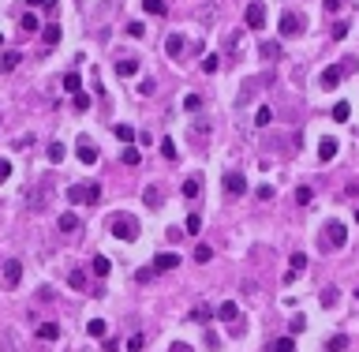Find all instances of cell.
<instances>
[{
    "label": "cell",
    "instance_id": "24",
    "mask_svg": "<svg viewBox=\"0 0 359 352\" xmlns=\"http://www.w3.org/2000/svg\"><path fill=\"white\" fill-rule=\"evenodd\" d=\"M64 90H68V94H79V90H82V79H79L75 71H68V75H64Z\"/></svg>",
    "mask_w": 359,
    "mask_h": 352
},
{
    "label": "cell",
    "instance_id": "25",
    "mask_svg": "<svg viewBox=\"0 0 359 352\" xmlns=\"http://www.w3.org/2000/svg\"><path fill=\"white\" fill-rule=\"evenodd\" d=\"M344 348H348V337L344 334H337V337L326 341V352H344Z\"/></svg>",
    "mask_w": 359,
    "mask_h": 352
},
{
    "label": "cell",
    "instance_id": "41",
    "mask_svg": "<svg viewBox=\"0 0 359 352\" xmlns=\"http://www.w3.org/2000/svg\"><path fill=\"white\" fill-rule=\"evenodd\" d=\"M310 203V187H296V206H307Z\"/></svg>",
    "mask_w": 359,
    "mask_h": 352
},
{
    "label": "cell",
    "instance_id": "36",
    "mask_svg": "<svg viewBox=\"0 0 359 352\" xmlns=\"http://www.w3.org/2000/svg\"><path fill=\"white\" fill-rule=\"evenodd\" d=\"M273 352H296V345H292V337H277L273 341Z\"/></svg>",
    "mask_w": 359,
    "mask_h": 352
},
{
    "label": "cell",
    "instance_id": "1",
    "mask_svg": "<svg viewBox=\"0 0 359 352\" xmlns=\"http://www.w3.org/2000/svg\"><path fill=\"white\" fill-rule=\"evenodd\" d=\"M112 236H116V240H139V221L131 214H120V217H112Z\"/></svg>",
    "mask_w": 359,
    "mask_h": 352
},
{
    "label": "cell",
    "instance_id": "40",
    "mask_svg": "<svg viewBox=\"0 0 359 352\" xmlns=\"http://www.w3.org/2000/svg\"><path fill=\"white\" fill-rule=\"evenodd\" d=\"M124 165H139V150L135 146H124Z\"/></svg>",
    "mask_w": 359,
    "mask_h": 352
},
{
    "label": "cell",
    "instance_id": "22",
    "mask_svg": "<svg viewBox=\"0 0 359 352\" xmlns=\"http://www.w3.org/2000/svg\"><path fill=\"white\" fill-rule=\"evenodd\" d=\"M19 60H23V53H15V49H8L4 56H0V71H12V68H15V64H19Z\"/></svg>",
    "mask_w": 359,
    "mask_h": 352
},
{
    "label": "cell",
    "instance_id": "11",
    "mask_svg": "<svg viewBox=\"0 0 359 352\" xmlns=\"http://www.w3.org/2000/svg\"><path fill=\"white\" fill-rule=\"evenodd\" d=\"M176 266H180V255H172V251H161L154 259V270H176Z\"/></svg>",
    "mask_w": 359,
    "mask_h": 352
},
{
    "label": "cell",
    "instance_id": "23",
    "mask_svg": "<svg viewBox=\"0 0 359 352\" xmlns=\"http://www.w3.org/2000/svg\"><path fill=\"white\" fill-rule=\"evenodd\" d=\"M116 139L131 146V142H135V128H131V124H116Z\"/></svg>",
    "mask_w": 359,
    "mask_h": 352
},
{
    "label": "cell",
    "instance_id": "5",
    "mask_svg": "<svg viewBox=\"0 0 359 352\" xmlns=\"http://www.w3.org/2000/svg\"><path fill=\"white\" fill-rule=\"evenodd\" d=\"M19 281H23V262H19V259H8V262H4V289H15Z\"/></svg>",
    "mask_w": 359,
    "mask_h": 352
},
{
    "label": "cell",
    "instance_id": "45",
    "mask_svg": "<svg viewBox=\"0 0 359 352\" xmlns=\"http://www.w3.org/2000/svg\"><path fill=\"white\" fill-rule=\"evenodd\" d=\"M8 176H12V161H8V158H0V184H4Z\"/></svg>",
    "mask_w": 359,
    "mask_h": 352
},
{
    "label": "cell",
    "instance_id": "10",
    "mask_svg": "<svg viewBox=\"0 0 359 352\" xmlns=\"http://www.w3.org/2000/svg\"><path fill=\"white\" fill-rule=\"evenodd\" d=\"M217 319H221V322H236V319H240V307H236V300H225L221 307H217Z\"/></svg>",
    "mask_w": 359,
    "mask_h": 352
},
{
    "label": "cell",
    "instance_id": "49",
    "mask_svg": "<svg viewBox=\"0 0 359 352\" xmlns=\"http://www.w3.org/2000/svg\"><path fill=\"white\" fill-rule=\"evenodd\" d=\"M127 352H143V334H135V337L127 341Z\"/></svg>",
    "mask_w": 359,
    "mask_h": 352
},
{
    "label": "cell",
    "instance_id": "32",
    "mask_svg": "<svg viewBox=\"0 0 359 352\" xmlns=\"http://www.w3.org/2000/svg\"><path fill=\"white\" fill-rule=\"evenodd\" d=\"M210 259H213L210 244H198V247H195V262H210Z\"/></svg>",
    "mask_w": 359,
    "mask_h": 352
},
{
    "label": "cell",
    "instance_id": "44",
    "mask_svg": "<svg viewBox=\"0 0 359 352\" xmlns=\"http://www.w3.org/2000/svg\"><path fill=\"white\" fill-rule=\"evenodd\" d=\"M270 120H273V112H270V109H258V116H254V124H258V128H266Z\"/></svg>",
    "mask_w": 359,
    "mask_h": 352
},
{
    "label": "cell",
    "instance_id": "42",
    "mask_svg": "<svg viewBox=\"0 0 359 352\" xmlns=\"http://www.w3.org/2000/svg\"><path fill=\"white\" fill-rule=\"evenodd\" d=\"M26 4H30V8H41V12H53L56 0H26Z\"/></svg>",
    "mask_w": 359,
    "mask_h": 352
},
{
    "label": "cell",
    "instance_id": "20",
    "mask_svg": "<svg viewBox=\"0 0 359 352\" xmlns=\"http://www.w3.org/2000/svg\"><path fill=\"white\" fill-rule=\"evenodd\" d=\"M139 71V60L135 56H124V60H116V75H135Z\"/></svg>",
    "mask_w": 359,
    "mask_h": 352
},
{
    "label": "cell",
    "instance_id": "17",
    "mask_svg": "<svg viewBox=\"0 0 359 352\" xmlns=\"http://www.w3.org/2000/svg\"><path fill=\"white\" fill-rule=\"evenodd\" d=\"M60 37H64V30H60L56 23H49V26L41 30V42H45V45H60Z\"/></svg>",
    "mask_w": 359,
    "mask_h": 352
},
{
    "label": "cell",
    "instance_id": "19",
    "mask_svg": "<svg viewBox=\"0 0 359 352\" xmlns=\"http://www.w3.org/2000/svg\"><path fill=\"white\" fill-rule=\"evenodd\" d=\"M288 266H292V270L285 273V281H292L296 273H303V266H307V255H299V251H296V255H292V262H288Z\"/></svg>",
    "mask_w": 359,
    "mask_h": 352
},
{
    "label": "cell",
    "instance_id": "12",
    "mask_svg": "<svg viewBox=\"0 0 359 352\" xmlns=\"http://www.w3.org/2000/svg\"><path fill=\"white\" fill-rule=\"evenodd\" d=\"M165 49H168L172 60H180V53H184L187 45H184V37H180V34H168V37H165Z\"/></svg>",
    "mask_w": 359,
    "mask_h": 352
},
{
    "label": "cell",
    "instance_id": "29",
    "mask_svg": "<svg viewBox=\"0 0 359 352\" xmlns=\"http://www.w3.org/2000/svg\"><path fill=\"white\" fill-rule=\"evenodd\" d=\"M262 56H266V60H277L281 56V42H262Z\"/></svg>",
    "mask_w": 359,
    "mask_h": 352
},
{
    "label": "cell",
    "instance_id": "51",
    "mask_svg": "<svg viewBox=\"0 0 359 352\" xmlns=\"http://www.w3.org/2000/svg\"><path fill=\"white\" fill-rule=\"evenodd\" d=\"M258 199H262V203H270V199H273V187H270V184L258 187Z\"/></svg>",
    "mask_w": 359,
    "mask_h": 352
},
{
    "label": "cell",
    "instance_id": "39",
    "mask_svg": "<svg viewBox=\"0 0 359 352\" xmlns=\"http://www.w3.org/2000/svg\"><path fill=\"white\" fill-rule=\"evenodd\" d=\"M217 68H221V60H217V56L210 53V56H206V60H202V71L210 75V71H217Z\"/></svg>",
    "mask_w": 359,
    "mask_h": 352
},
{
    "label": "cell",
    "instance_id": "7",
    "mask_svg": "<svg viewBox=\"0 0 359 352\" xmlns=\"http://www.w3.org/2000/svg\"><path fill=\"white\" fill-rule=\"evenodd\" d=\"M299 30H303V19H296V12H285V15H281V34H285V37L299 34Z\"/></svg>",
    "mask_w": 359,
    "mask_h": 352
},
{
    "label": "cell",
    "instance_id": "37",
    "mask_svg": "<svg viewBox=\"0 0 359 352\" xmlns=\"http://www.w3.org/2000/svg\"><path fill=\"white\" fill-rule=\"evenodd\" d=\"M90 337H105V322H101V319H90Z\"/></svg>",
    "mask_w": 359,
    "mask_h": 352
},
{
    "label": "cell",
    "instance_id": "30",
    "mask_svg": "<svg viewBox=\"0 0 359 352\" xmlns=\"http://www.w3.org/2000/svg\"><path fill=\"white\" fill-rule=\"evenodd\" d=\"M68 285H71V289H86V273H82V270H71V273H68Z\"/></svg>",
    "mask_w": 359,
    "mask_h": 352
},
{
    "label": "cell",
    "instance_id": "53",
    "mask_svg": "<svg viewBox=\"0 0 359 352\" xmlns=\"http://www.w3.org/2000/svg\"><path fill=\"white\" fill-rule=\"evenodd\" d=\"M341 8V0H326V12H337Z\"/></svg>",
    "mask_w": 359,
    "mask_h": 352
},
{
    "label": "cell",
    "instance_id": "28",
    "mask_svg": "<svg viewBox=\"0 0 359 352\" xmlns=\"http://www.w3.org/2000/svg\"><path fill=\"white\" fill-rule=\"evenodd\" d=\"M19 26H23L26 34H34V30H37V26H41V23H37V15H34V12H26L23 19H19Z\"/></svg>",
    "mask_w": 359,
    "mask_h": 352
},
{
    "label": "cell",
    "instance_id": "35",
    "mask_svg": "<svg viewBox=\"0 0 359 352\" xmlns=\"http://www.w3.org/2000/svg\"><path fill=\"white\" fill-rule=\"evenodd\" d=\"M184 109H187V112H198V109H202V98H198V94H187V98H184Z\"/></svg>",
    "mask_w": 359,
    "mask_h": 352
},
{
    "label": "cell",
    "instance_id": "6",
    "mask_svg": "<svg viewBox=\"0 0 359 352\" xmlns=\"http://www.w3.org/2000/svg\"><path fill=\"white\" fill-rule=\"evenodd\" d=\"M45 195H49V180H41V184H37L30 195H26V203H30V210H45Z\"/></svg>",
    "mask_w": 359,
    "mask_h": 352
},
{
    "label": "cell",
    "instance_id": "3",
    "mask_svg": "<svg viewBox=\"0 0 359 352\" xmlns=\"http://www.w3.org/2000/svg\"><path fill=\"white\" fill-rule=\"evenodd\" d=\"M68 199H71V203H98V199H101V187L98 184H75L71 187V191H68Z\"/></svg>",
    "mask_w": 359,
    "mask_h": 352
},
{
    "label": "cell",
    "instance_id": "26",
    "mask_svg": "<svg viewBox=\"0 0 359 352\" xmlns=\"http://www.w3.org/2000/svg\"><path fill=\"white\" fill-rule=\"evenodd\" d=\"M109 270H112V262L105 255H98V259H94V273H98V278H109Z\"/></svg>",
    "mask_w": 359,
    "mask_h": 352
},
{
    "label": "cell",
    "instance_id": "54",
    "mask_svg": "<svg viewBox=\"0 0 359 352\" xmlns=\"http://www.w3.org/2000/svg\"><path fill=\"white\" fill-rule=\"evenodd\" d=\"M355 221H359V206H355Z\"/></svg>",
    "mask_w": 359,
    "mask_h": 352
},
{
    "label": "cell",
    "instance_id": "31",
    "mask_svg": "<svg viewBox=\"0 0 359 352\" xmlns=\"http://www.w3.org/2000/svg\"><path fill=\"white\" fill-rule=\"evenodd\" d=\"M64 154H68L64 142H53V146H49V161H53V165H56V161H64Z\"/></svg>",
    "mask_w": 359,
    "mask_h": 352
},
{
    "label": "cell",
    "instance_id": "47",
    "mask_svg": "<svg viewBox=\"0 0 359 352\" xmlns=\"http://www.w3.org/2000/svg\"><path fill=\"white\" fill-rule=\"evenodd\" d=\"M303 326H307V319H303V315H296V319L288 322V330H292V334H299V330H303Z\"/></svg>",
    "mask_w": 359,
    "mask_h": 352
},
{
    "label": "cell",
    "instance_id": "18",
    "mask_svg": "<svg viewBox=\"0 0 359 352\" xmlns=\"http://www.w3.org/2000/svg\"><path fill=\"white\" fill-rule=\"evenodd\" d=\"M56 229H60V232H79V217H75V214H60Z\"/></svg>",
    "mask_w": 359,
    "mask_h": 352
},
{
    "label": "cell",
    "instance_id": "2",
    "mask_svg": "<svg viewBox=\"0 0 359 352\" xmlns=\"http://www.w3.org/2000/svg\"><path fill=\"white\" fill-rule=\"evenodd\" d=\"M344 244H348L344 225H341V221H329L326 229H322V247H326V251H341Z\"/></svg>",
    "mask_w": 359,
    "mask_h": 352
},
{
    "label": "cell",
    "instance_id": "48",
    "mask_svg": "<svg viewBox=\"0 0 359 352\" xmlns=\"http://www.w3.org/2000/svg\"><path fill=\"white\" fill-rule=\"evenodd\" d=\"M127 34H131V37H143L146 26H143V23H127Z\"/></svg>",
    "mask_w": 359,
    "mask_h": 352
},
{
    "label": "cell",
    "instance_id": "15",
    "mask_svg": "<svg viewBox=\"0 0 359 352\" xmlns=\"http://www.w3.org/2000/svg\"><path fill=\"white\" fill-rule=\"evenodd\" d=\"M318 300H322V307H326V311H333L337 303H341V292H337L333 285H329V289H322V296H318Z\"/></svg>",
    "mask_w": 359,
    "mask_h": 352
},
{
    "label": "cell",
    "instance_id": "16",
    "mask_svg": "<svg viewBox=\"0 0 359 352\" xmlns=\"http://www.w3.org/2000/svg\"><path fill=\"white\" fill-rule=\"evenodd\" d=\"M337 146H341L337 139H322V146H318V158H322V161H333V158H337Z\"/></svg>",
    "mask_w": 359,
    "mask_h": 352
},
{
    "label": "cell",
    "instance_id": "34",
    "mask_svg": "<svg viewBox=\"0 0 359 352\" xmlns=\"http://www.w3.org/2000/svg\"><path fill=\"white\" fill-rule=\"evenodd\" d=\"M146 206H161V187H146Z\"/></svg>",
    "mask_w": 359,
    "mask_h": 352
},
{
    "label": "cell",
    "instance_id": "13",
    "mask_svg": "<svg viewBox=\"0 0 359 352\" xmlns=\"http://www.w3.org/2000/svg\"><path fill=\"white\" fill-rule=\"evenodd\" d=\"M341 75H344V68H326V71H322V79H318V83H322L326 90H333L337 83H341Z\"/></svg>",
    "mask_w": 359,
    "mask_h": 352
},
{
    "label": "cell",
    "instance_id": "21",
    "mask_svg": "<svg viewBox=\"0 0 359 352\" xmlns=\"http://www.w3.org/2000/svg\"><path fill=\"white\" fill-rule=\"evenodd\" d=\"M333 120L348 124V120H352V105H348V101H337V105H333Z\"/></svg>",
    "mask_w": 359,
    "mask_h": 352
},
{
    "label": "cell",
    "instance_id": "50",
    "mask_svg": "<svg viewBox=\"0 0 359 352\" xmlns=\"http://www.w3.org/2000/svg\"><path fill=\"white\" fill-rule=\"evenodd\" d=\"M344 34H348V23H337V26H333V37H337V42H341Z\"/></svg>",
    "mask_w": 359,
    "mask_h": 352
},
{
    "label": "cell",
    "instance_id": "56",
    "mask_svg": "<svg viewBox=\"0 0 359 352\" xmlns=\"http://www.w3.org/2000/svg\"><path fill=\"white\" fill-rule=\"evenodd\" d=\"M355 300H359V289H355Z\"/></svg>",
    "mask_w": 359,
    "mask_h": 352
},
{
    "label": "cell",
    "instance_id": "9",
    "mask_svg": "<svg viewBox=\"0 0 359 352\" xmlns=\"http://www.w3.org/2000/svg\"><path fill=\"white\" fill-rule=\"evenodd\" d=\"M75 154H79L82 165H94V161H98V146H94L90 139H79V150H75Z\"/></svg>",
    "mask_w": 359,
    "mask_h": 352
},
{
    "label": "cell",
    "instance_id": "27",
    "mask_svg": "<svg viewBox=\"0 0 359 352\" xmlns=\"http://www.w3.org/2000/svg\"><path fill=\"white\" fill-rule=\"evenodd\" d=\"M198 191H202V180H195V176H191V180H184V199H195Z\"/></svg>",
    "mask_w": 359,
    "mask_h": 352
},
{
    "label": "cell",
    "instance_id": "14",
    "mask_svg": "<svg viewBox=\"0 0 359 352\" xmlns=\"http://www.w3.org/2000/svg\"><path fill=\"white\" fill-rule=\"evenodd\" d=\"M37 337L41 341H60V326H56V322H41V326H37Z\"/></svg>",
    "mask_w": 359,
    "mask_h": 352
},
{
    "label": "cell",
    "instance_id": "33",
    "mask_svg": "<svg viewBox=\"0 0 359 352\" xmlns=\"http://www.w3.org/2000/svg\"><path fill=\"white\" fill-rule=\"evenodd\" d=\"M143 8L150 15H165V0H143Z\"/></svg>",
    "mask_w": 359,
    "mask_h": 352
},
{
    "label": "cell",
    "instance_id": "55",
    "mask_svg": "<svg viewBox=\"0 0 359 352\" xmlns=\"http://www.w3.org/2000/svg\"><path fill=\"white\" fill-rule=\"evenodd\" d=\"M0 45H4V34H0Z\"/></svg>",
    "mask_w": 359,
    "mask_h": 352
},
{
    "label": "cell",
    "instance_id": "43",
    "mask_svg": "<svg viewBox=\"0 0 359 352\" xmlns=\"http://www.w3.org/2000/svg\"><path fill=\"white\" fill-rule=\"evenodd\" d=\"M161 154H165L168 161H172V158H176V142H172V139H165V142H161Z\"/></svg>",
    "mask_w": 359,
    "mask_h": 352
},
{
    "label": "cell",
    "instance_id": "52",
    "mask_svg": "<svg viewBox=\"0 0 359 352\" xmlns=\"http://www.w3.org/2000/svg\"><path fill=\"white\" fill-rule=\"evenodd\" d=\"M168 352H191V345H184V341H180V345H172Z\"/></svg>",
    "mask_w": 359,
    "mask_h": 352
},
{
    "label": "cell",
    "instance_id": "38",
    "mask_svg": "<svg viewBox=\"0 0 359 352\" xmlns=\"http://www.w3.org/2000/svg\"><path fill=\"white\" fill-rule=\"evenodd\" d=\"M184 229H187V232L195 236L198 229H202V217H198V214H191V217H187V225H184Z\"/></svg>",
    "mask_w": 359,
    "mask_h": 352
},
{
    "label": "cell",
    "instance_id": "4",
    "mask_svg": "<svg viewBox=\"0 0 359 352\" xmlns=\"http://www.w3.org/2000/svg\"><path fill=\"white\" fill-rule=\"evenodd\" d=\"M247 26L251 30H262V26H266V4H262V0H251L247 4Z\"/></svg>",
    "mask_w": 359,
    "mask_h": 352
},
{
    "label": "cell",
    "instance_id": "46",
    "mask_svg": "<svg viewBox=\"0 0 359 352\" xmlns=\"http://www.w3.org/2000/svg\"><path fill=\"white\" fill-rule=\"evenodd\" d=\"M75 109H79V112H82V109H90V98H86V94H82V90L75 94Z\"/></svg>",
    "mask_w": 359,
    "mask_h": 352
},
{
    "label": "cell",
    "instance_id": "8",
    "mask_svg": "<svg viewBox=\"0 0 359 352\" xmlns=\"http://www.w3.org/2000/svg\"><path fill=\"white\" fill-rule=\"evenodd\" d=\"M225 191L229 195H243L247 191V180H243L240 173H225Z\"/></svg>",
    "mask_w": 359,
    "mask_h": 352
}]
</instances>
